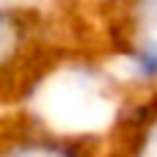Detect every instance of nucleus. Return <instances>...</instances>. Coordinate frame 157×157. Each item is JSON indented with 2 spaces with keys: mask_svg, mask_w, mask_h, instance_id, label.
<instances>
[{
  "mask_svg": "<svg viewBox=\"0 0 157 157\" xmlns=\"http://www.w3.org/2000/svg\"><path fill=\"white\" fill-rule=\"evenodd\" d=\"M6 157H77L75 152L63 149L61 144H50V141H25L19 146H14Z\"/></svg>",
  "mask_w": 157,
  "mask_h": 157,
  "instance_id": "obj_1",
  "label": "nucleus"
},
{
  "mask_svg": "<svg viewBox=\"0 0 157 157\" xmlns=\"http://www.w3.org/2000/svg\"><path fill=\"white\" fill-rule=\"evenodd\" d=\"M19 47V28L14 19L0 14V66H6Z\"/></svg>",
  "mask_w": 157,
  "mask_h": 157,
  "instance_id": "obj_2",
  "label": "nucleus"
},
{
  "mask_svg": "<svg viewBox=\"0 0 157 157\" xmlns=\"http://www.w3.org/2000/svg\"><path fill=\"white\" fill-rule=\"evenodd\" d=\"M132 157H157V113L152 116V121L146 124V130L141 132Z\"/></svg>",
  "mask_w": 157,
  "mask_h": 157,
  "instance_id": "obj_3",
  "label": "nucleus"
}]
</instances>
